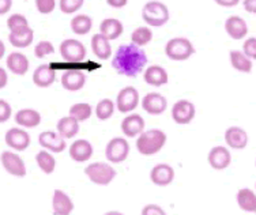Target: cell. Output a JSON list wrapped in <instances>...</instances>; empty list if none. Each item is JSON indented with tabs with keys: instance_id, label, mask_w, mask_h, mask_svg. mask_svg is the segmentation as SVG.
I'll return each instance as SVG.
<instances>
[{
	"instance_id": "6da1fadb",
	"label": "cell",
	"mask_w": 256,
	"mask_h": 215,
	"mask_svg": "<svg viewBox=\"0 0 256 215\" xmlns=\"http://www.w3.org/2000/svg\"><path fill=\"white\" fill-rule=\"evenodd\" d=\"M148 64V56L142 48L134 44H126L118 46L114 59L112 67L118 74L134 78L140 74Z\"/></svg>"
},
{
	"instance_id": "7a4b0ae2",
	"label": "cell",
	"mask_w": 256,
	"mask_h": 215,
	"mask_svg": "<svg viewBox=\"0 0 256 215\" xmlns=\"http://www.w3.org/2000/svg\"><path fill=\"white\" fill-rule=\"evenodd\" d=\"M166 143V134L162 130H148L143 131L139 135L136 140V148L142 156H154L158 152H161V148Z\"/></svg>"
},
{
	"instance_id": "3957f363",
	"label": "cell",
	"mask_w": 256,
	"mask_h": 215,
	"mask_svg": "<svg viewBox=\"0 0 256 215\" xmlns=\"http://www.w3.org/2000/svg\"><path fill=\"white\" fill-rule=\"evenodd\" d=\"M169 16L170 15H169L168 7L161 2L152 0V2H148L146 4L143 6L142 18L152 28L164 26L169 20Z\"/></svg>"
},
{
	"instance_id": "277c9868",
	"label": "cell",
	"mask_w": 256,
	"mask_h": 215,
	"mask_svg": "<svg viewBox=\"0 0 256 215\" xmlns=\"http://www.w3.org/2000/svg\"><path fill=\"white\" fill-rule=\"evenodd\" d=\"M165 54L170 60L184 62L195 54V48L191 41L186 37H174L168 41L166 46H165Z\"/></svg>"
},
{
	"instance_id": "5b68a950",
	"label": "cell",
	"mask_w": 256,
	"mask_h": 215,
	"mask_svg": "<svg viewBox=\"0 0 256 215\" xmlns=\"http://www.w3.org/2000/svg\"><path fill=\"white\" fill-rule=\"evenodd\" d=\"M86 176L96 186H109L116 177V170L114 166H110L105 162H93L84 169Z\"/></svg>"
},
{
	"instance_id": "8992f818",
	"label": "cell",
	"mask_w": 256,
	"mask_h": 215,
	"mask_svg": "<svg viewBox=\"0 0 256 215\" xmlns=\"http://www.w3.org/2000/svg\"><path fill=\"white\" fill-rule=\"evenodd\" d=\"M130 156V143L124 138H114L105 147V156L112 164H122Z\"/></svg>"
},
{
	"instance_id": "52a82bcc",
	"label": "cell",
	"mask_w": 256,
	"mask_h": 215,
	"mask_svg": "<svg viewBox=\"0 0 256 215\" xmlns=\"http://www.w3.org/2000/svg\"><path fill=\"white\" fill-rule=\"evenodd\" d=\"M59 50L63 60L68 62V63H80L86 58V48L78 40H64L60 44Z\"/></svg>"
},
{
	"instance_id": "ba28073f",
	"label": "cell",
	"mask_w": 256,
	"mask_h": 215,
	"mask_svg": "<svg viewBox=\"0 0 256 215\" xmlns=\"http://www.w3.org/2000/svg\"><path fill=\"white\" fill-rule=\"evenodd\" d=\"M196 108L188 100H178L172 106V118L173 122L180 126H186L195 118Z\"/></svg>"
},
{
	"instance_id": "9c48e42d",
	"label": "cell",
	"mask_w": 256,
	"mask_h": 215,
	"mask_svg": "<svg viewBox=\"0 0 256 215\" xmlns=\"http://www.w3.org/2000/svg\"><path fill=\"white\" fill-rule=\"evenodd\" d=\"M139 105V92L132 86L122 88L116 97V106L122 113L132 112Z\"/></svg>"
},
{
	"instance_id": "30bf717a",
	"label": "cell",
	"mask_w": 256,
	"mask_h": 215,
	"mask_svg": "<svg viewBox=\"0 0 256 215\" xmlns=\"http://www.w3.org/2000/svg\"><path fill=\"white\" fill-rule=\"evenodd\" d=\"M0 162L7 173L15 177L26 176V165L18 154L12 152H3L0 156Z\"/></svg>"
},
{
	"instance_id": "8fae6325",
	"label": "cell",
	"mask_w": 256,
	"mask_h": 215,
	"mask_svg": "<svg viewBox=\"0 0 256 215\" xmlns=\"http://www.w3.org/2000/svg\"><path fill=\"white\" fill-rule=\"evenodd\" d=\"M142 108L148 114L158 116L166 110L168 101L161 93H148L142 98Z\"/></svg>"
},
{
	"instance_id": "7c38bea8",
	"label": "cell",
	"mask_w": 256,
	"mask_h": 215,
	"mask_svg": "<svg viewBox=\"0 0 256 215\" xmlns=\"http://www.w3.org/2000/svg\"><path fill=\"white\" fill-rule=\"evenodd\" d=\"M6 144L16 152H25L30 144V135L25 130L10 128L4 135Z\"/></svg>"
},
{
	"instance_id": "4fadbf2b",
	"label": "cell",
	"mask_w": 256,
	"mask_h": 215,
	"mask_svg": "<svg viewBox=\"0 0 256 215\" xmlns=\"http://www.w3.org/2000/svg\"><path fill=\"white\" fill-rule=\"evenodd\" d=\"M40 146L44 147L45 150L52 152H62L66 150L67 143L63 136H60L58 132L44 131L40 134L38 136Z\"/></svg>"
},
{
	"instance_id": "5bb4252c",
	"label": "cell",
	"mask_w": 256,
	"mask_h": 215,
	"mask_svg": "<svg viewBox=\"0 0 256 215\" xmlns=\"http://www.w3.org/2000/svg\"><path fill=\"white\" fill-rule=\"evenodd\" d=\"M86 84V74L76 68H70L62 75V86L68 92H78Z\"/></svg>"
},
{
	"instance_id": "9a60e30c",
	"label": "cell",
	"mask_w": 256,
	"mask_h": 215,
	"mask_svg": "<svg viewBox=\"0 0 256 215\" xmlns=\"http://www.w3.org/2000/svg\"><path fill=\"white\" fill-rule=\"evenodd\" d=\"M207 161H208V164H210V166L212 169H216V170H224V169H226L230 165L232 156L226 147H212L210 152H208Z\"/></svg>"
},
{
	"instance_id": "2e32d148",
	"label": "cell",
	"mask_w": 256,
	"mask_h": 215,
	"mask_svg": "<svg viewBox=\"0 0 256 215\" xmlns=\"http://www.w3.org/2000/svg\"><path fill=\"white\" fill-rule=\"evenodd\" d=\"M150 180L158 186H166L174 180V170L168 164H158L150 172Z\"/></svg>"
},
{
	"instance_id": "e0dca14e",
	"label": "cell",
	"mask_w": 256,
	"mask_h": 215,
	"mask_svg": "<svg viewBox=\"0 0 256 215\" xmlns=\"http://www.w3.org/2000/svg\"><path fill=\"white\" fill-rule=\"evenodd\" d=\"M52 210L54 215H71L74 211V202L62 190H56L52 196Z\"/></svg>"
},
{
	"instance_id": "ac0fdd59",
	"label": "cell",
	"mask_w": 256,
	"mask_h": 215,
	"mask_svg": "<svg viewBox=\"0 0 256 215\" xmlns=\"http://www.w3.org/2000/svg\"><path fill=\"white\" fill-rule=\"evenodd\" d=\"M70 156L74 162H86L89 161L93 156V146L86 139H78L70 146Z\"/></svg>"
},
{
	"instance_id": "d6986e66",
	"label": "cell",
	"mask_w": 256,
	"mask_h": 215,
	"mask_svg": "<svg viewBox=\"0 0 256 215\" xmlns=\"http://www.w3.org/2000/svg\"><path fill=\"white\" fill-rule=\"evenodd\" d=\"M144 131V120L138 113L128 114L122 122V132L127 138H135Z\"/></svg>"
},
{
	"instance_id": "ffe728a7",
	"label": "cell",
	"mask_w": 256,
	"mask_h": 215,
	"mask_svg": "<svg viewBox=\"0 0 256 215\" xmlns=\"http://www.w3.org/2000/svg\"><path fill=\"white\" fill-rule=\"evenodd\" d=\"M56 80V71L50 64H41L33 72V82L37 88H50Z\"/></svg>"
},
{
	"instance_id": "44dd1931",
	"label": "cell",
	"mask_w": 256,
	"mask_h": 215,
	"mask_svg": "<svg viewBox=\"0 0 256 215\" xmlns=\"http://www.w3.org/2000/svg\"><path fill=\"white\" fill-rule=\"evenodd\" d=\"M225 142L230 148L242 150L248 144V134L242 127H229L225 131Z\"/></svg>"
},
{
	"instance_id": "7402d4cb",
	"label": "cell",
	"mask_w": 256,
	"mask_h": 215,
	"mask_svg": "<svg viewBox=\"0 0 256 215\" xmlns=\"http://www.w3.org/2000/svg\"><path fill=\"white\" fill-rule=\"evenodd\" d=\"M225 30L233 40H242L248 34V24L242 16L232 15L225 20Z\"/></svg>"
},
{
	"instance_id": "603a6c76",
	"label": "cell",
	"mask_w": 256,
	"mask_h": 215,
	"mask_svg": "<svg viewBox=\"0 0 256 215\" xmlns=\"http://www.w3.org/2000/svg\"><path fill=\"white\" fill-rule=\"evenodd\" d=\"M143 79L144 82L150 86H164L169 82V76H168L166 70L161 67V66H150L148 68L144 70L143 74Z\"/></svg>"
},
{
	"instance_id": "cb8c5ba5",
	"label": "cell",
	"mask_w": 256,
	"mask_h": 215,
	"mask_svg": "<svg viewBox=\"0 0 256 215\" xmlns=\"http://www.w3.org/2000/svg\"><path fill=\"white\" fill-rule=\"evenodd\" d=\"M33 38H34V32L30 26L18 30H12L8 34V41L15 48H28L33 42Z\"/></svg>"
},
{
	"instance_id": "d4e9b609",
	"label": "cell",
	"mask_w": 256,
	"mask_h": 215,
	"mask_svg": "<svg viewBox=\"0 0 256 215\" xmlns=\"http://www.w3.org/2000/svg\"><path fill=\"white\" fill-rule=\"evenodd\" d=\"M7 67L14 75L24 76L29 71V59L20 52H11L7 58Z\"/></svg>"
},
{
	"instance_id": "484cf974",
	"label": "cell",
	"mask_w": 256,
	"mask_h": 215,
	"mask_svg": "<svg viewBox=\"0 0 256 215\" xmlns=\"http://www.w3.org/2000/svg\"><path fill=\"white\" fill-rule=\"evenodd\" d=\"M14 120L20 127L34 128L41 124V114L34 109H20L15 113Z\"/></svg>"
},
{
	"instance_id": "4316f807",
	"label": "cell",
	"mask_w": 256,
	"mask_h": 215,
	"mask_svg": "<svg viewBox=\"0 0 256 215\" xmlns=\"http://www.w3.org/2000/svg\"><path fill=\"white\" fill-rule=\"evenodd\" d=\"M124 26L116 18H108V20H104L100 24V33L106 37L109 41L112 40H118L120 36L123 34Z\"/></svg>"
},
{
	"instance_id": "83f0119b",
	"label": "cell",
	"mask_w": 256,
	"mask_h": 215,
	"mask_svg": "<svg viewBox=\"0 0 256 215\" xmlns=\"http://www.w3.org/2000/svg\"><path fill=\"white\" fill-rule=\"evenodd\" d=\"M92 50L100 60H106L112 54V46L106 37H104L101 33L94 34L92 37Z\"/></svg>"
},
{
	"instance_id": "f1b7e54d",
	"label": "cell",
	"mask_w": 256,
	"mask_h": 215,
	"mask_svg": "<svg viewBox=\"0 0 256 215\" xmlns=\"http://www.w3.org/2000/svg\"><path fill=\"white\" fill-rule=\"evenodd\" d=\"M56 130H58V134L60 136H63L64 139H72V138L78 135L79 122L75 120L74 118H71V116L62 118L58 122Z\"/></svg>"
},
{
	"instance_id": "f546056e",
	"label": "cell",
	"mask_w": 256,
	"mask_h": 215,
	"mask_svg": "<svg viewBox=\"0 0 256 215\" xmlns=\"http://www.w3.org/2000/svg\"><path fill=\"white\" fill-rule=\"evenodd\" d=\"M236 200L238 207L246 212H256V194L250 188H242L237 192Z\"/></svg>"
},
{
	"instance_id": "4dcf8cb0",
	"label": "cell",
	"mask_w": 256,
	"mask_h": 215,
	"mask_svg": "<svg viewBox=\"0 0 256 215\" xmlns=\"http://www.w3.org/2000/svg\"><path fill=\"white\" fill-rule=\"evenodd\" d=\"M230 64L233 68L238 71V72L250 74L252 71V60L250 58H246L244 52L236 50L233 49L230 50Z\"/></svg>"
},
{
	"instance_id": "1f68e13d",
	"label": "cell",
	"mask_w": 256,
	"mask_h": 215,
	"mask_svg": "<svg viewBox=\"0 0 256 215\" xmlns=\"http://www.w3.org/2000/svg\"><path fill=\"white\" fill-rule=\"evenodd\" d=\"M70 26H71V30L74 32L75 34L84 36L88 34L92 30V28H93V20H92L89 15L79 14L75 15L74 18L71 20Z\"/></svg>"
},
{
	"instance_id": "d6a6232c",
	"label": "cell",
	"mask_w": 256,
	"mask_h": 215,
	"mask_svg": "<svg viewBox=\"0 0 256 215\" xmlns=\"http://www.w3.org/2000/svg\"><path fill=\"white\" fill-rule=\"evenodd\" d=\"M93 114V108L88 102H78L74 104L70 108V116L74 118L75 120L80 122H86L89 120Z\"/></svg>"
},
{
	"instance_id": "836d02e7",
	"label": "cell",
	"mask_w": 256,
	"mask_h": 215,
	"mask_svg": "<svg viewBox=\"0 0 256 215\" xmlns=\"http://www.w3.org/2000/svg\"><path fill=\"white\" fill-rule=\"evenodd\" d=\"M153 40V32L148 26H139L134 30L131 34V41L134 45H136L139 48H142L144 45H148Z\"/></svg>"
},
{
	"instance_id": "e575fe53",
	"label": "cell",
	"mask_w": 256,
	"mask_h": 215,
	"mask_svg": "<svg viewBox=\"0 0 256 215\" xmlns=\"http://www.w3.org/2000/svg\"><path fill=\"white\" fill-rule=\"evenodd\" d=\"M114 108H116V104L112 100L104 98V100H101L97 104V106H96V116L101 122H106V120H109V118L114 116Z\"/></svg>"
},
{
	"instance_id": "d590c367",
	"label": "cell",
	"mask_w": 256,
	"mask_h": 215,
	"mask_svg": "<svg viewBox=\"0 0 256 215\" xmlns=\"http://www.w3.org/2000/svg\"><path fill=\"white\" fill-rule=\"evenodd\" d=\"M36 162L41 170L44 172L45 174H50L54 173V168H56V160L54 158V156L48 152H40L37 156H36Z\"/></svg>"
},
{
	"instance_id": "8d00e7d4",
	"label": "cell",
	"mask_w": 256,
	"mask_h": 215,
	"mask_svg": "<svg viewBox=\"0 0 256 215\" xmlns=\"http://www.w3.org/2000/svg\"><path fill=\"white\" fill-rule=\"evenodd\" d=\"M84 4V0H60V10L64 14H74L82 8Z\"/></svg>"
},
{
	"instance_id": "74e56055",
	"label": "cell",
	"mask_w": 256,
	"mask_h": 215,
	"mask_svg": "<svg viewBox=\"0 0 256 215\" xmlns=\"http://www.w3.org/2000/svg\"><path fill=\"white\" fill-rule=\"evenodd\" d=\"M28 26H29V22L26 20L25 15L22 14H12L7 20V28L10 29V32L22 29V28H28Z\"/></svg>"
},
{
	"instance_id": "f35d334b",
	"label": "cell",
	"mask_w": 256,
	"mask_h": 215,
	"mask_svg": "<svg viewBox=\"0 0 256 215\" xmlns=\"http://www.w3.org/2000/svg\"><path fill=\"white\" fill-rule=\"evenodd\" d=\"M52 54H54V48L50 41H41L34 46V54L36 58H38V59H42L45 56Z\"/></svg>"
},
{
	"instance_id": "ab89813d",
	"label": "cell",
	"mask_w": 256,
	"mask_h": 215,
	"mask_svg": "<svg viewBox=\"0 0 256 215\" xmlns=\"http://www.w3.org/2000/svg\"><path fill=\"white\" fill-rule=\"evenodd\" d=\"M242 52L246 58L256 60V37H250L242 45Z\"/></svg>"
},
{
	"instance_id": "60d3db41",
	"label": "cell",
	"mask_w": 256,
	"mask_h": 215,
	"mask_svg": "<svg viewBox=\"0 0 256 215\" xmlns=\"http://www.w3.org/2000/svg\"><path fill=\"white\" fill-rule=\"evenodd\" d=\"M36 7L40 14H50L56 7V0H36Z\"/></svg>"
},
{
	"instance_id": "b9f144b4",
	"label": "cell",
	"mask_w": 256,
	"mask_h": 215,
	"mask_svg": "<svg viewBox=\"0 0 256 215\" xmlns=\"http://www.w3.org/2000/svg\"><path fill=\"white\" fill-rule=\"evenodd\" d=\"M12 114V108L7 101L0 100V122H6Z\"/></svg>"
},
{
	"instance_id": "7bdbcfd3",
	"label": "cell",
	"mask_w": 256,
	"mask_h": 215,
	"mask_svg": "<svg viewBox=\"0 0 256 215\" xmlns=\"http://www.w3.org/2000/svg\"><path fill=\"white\" fill-rule=\"evenodd\" d=\"M142 215H166V212L158 204H148L143 207Z\"/></svg>"
},
{
	"instance_id": "ee69618b",
	"label": "cell",
	"mask_w": 256,
	"mask_h": 215,
	"mask_svg": "<svg viewBox=\"0 0 256 215\" xmlns=\"http://www.w3.org/2000/svg\"><path fill=\"white\" fill-rule=\"evenodd\" d=\"M12 7V0H0V15L7 14Z\"/></svg>"
},
{
	"instance_id": "f6af8a7d",
	"label": "cell",
	"mask_w": 256,
	"mask_h": 215,
	"mask_svg": "<svg viewBox=\"0 0 256 215\" xmlns=\"http://www.w3.org/2000/svg\"><path fill=\"white\" fill-rule=\"evenodd\" d=\"M242 4H244V10L246 12L256 14V0H244Z\"/></svg>"
},
{
	"instance_id": "bcb514c9",
	"label": "cell",
	"mask_w": 256,
	"mask_h": 215,
	"mask_svg": "<svg viewBox=\"0 0 256 215\" xmlns=\"http://www.w3.org/2000/svg\"><path fill=\"white\" fill-rule=\"evenodd\" d=\"M8 84V75H7V71H6L3 67H0V90L4 88Z\"/></svg>"
},
{
	"instance_id": "7dc6e473",
	"label": "cell",
	"mask_w": 256,
	"mask_h": 215,
	"mask_svg": "<svg viewBox=\"0 0 256 215\" xmlns=\"http://www.w3.org/2000/svg\"><path fill=\"white\" fill-rule=\"evenodd\" d=\"M106 3L114 8H123L128 3V0H106Z\"/></svg>"
},
{
	"instance_id": "c3c4849f",
	"label": "cell",
	"mask_w": 256,
	"mask_h": 215,
	"mask_svg": "<svg viewBox=\"0 0 256 215\" xmlns=\"http://www.w3.org/2000/svg\"><path fill=\"white\" fill-rule=\"evenodd\" d=\"M221 7H234L240 3V0H214Z\"/></svg>"
},
{
	"instance_id": "681fc988",
	"label": "cell",
	"mask_w": 256,
	"mask_h": 215,
	"mask_svg": "<svg viewBox=\"0 0 256 215\" xmlns=\"http://www.w3.org/2000/svg\"><path fill=\"white\" fill-rule=\"evenodd\" d=\"M6 54V46H4V42L0 40V60L3 59V56H4Z\"/></svg>"
},
{
	"instance_id": "f907efd6",
	"label": "cell",
	"mask_w": 256,
	"mask_h": 215,
	"mask_svg": "<svg viewBox=\"0 0 256 215\" xmlns=\"http://www.w3.org/2000/svg\"><path fill=\"white\" fill-rule=\"evenodd\" d=\"M104 215H124L123 212H120V211H108V212H105Z\"/></svg>"
}]
</instances>
